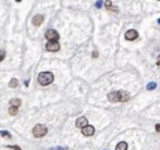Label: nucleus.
Here are the masks:
<instances>
[{
	"mask_svg": "<svg viewBox=\"0 0 160 150\" xmlns=\"http://www.w3.org/2000/svg\"><path fill=\"white\" fill-rule=\"evenodd\" d=\"M107 98L111 102H126L130 98V95L125 91H114L108 93Z\"/></svg>",
	"mask_w": 160,
	"mask_h": 150,
	"instance_id": "nucleus-1",
	"label": "nucleus"
},
{
	"mask_svg": "<svg viewBox=\"0 0 160 150\" xmlns=\"http://www.w3.org/2000/svg\"><path fill=\"white\" fill-rule=\"evenodd\" d=\"M54 79V76L52 72H42L39 73L38 76V82L42 85V86H48L53 82Z\"/></svg>",
	"mask_w": 160,
	"mask_h": 150,
	"instance_id": "nucleus-2",
	"label": "nucleus"
},
{
	"mask_svg": "<svg viewBox=\"0 0 160 150\" xmlns=\"http://www.w3.org/2000/svg\"><path fill=\"white\" fill-rule=\"evenodd\" d=\"M47 133H48V130H47V127L44 126V125H36L33 127V135H34V138H43V136H46L47 135Z\"/></svg>",
	"mask_w": 160,
	"mask_h": 150,
	"instance_id": "nucleus-3",
	"label": "nucleus"
},
{
	"mask_svg": "<svg viewBox=\"0 0 160 150\" xmlns=\"http://www.w3.org/2000/svg\"><path fill=\"white\" fill-rule=\"evenodd\" d=\"M46 38L49 42H57V40L59 39V34L54 29H48L46 32Z\"/></svg>",
	"mask_w": 160,
	"mask_h": 150,
	"instance_id": "nucleus-4",
	"label": "nucleus"
},
{
	"mask_svg": "<svg viewBox=\"0 0 160 150\" xmlns=\"http://www.w3.org/2000/svg\"><path fill=\"white\" fill-rule=\"evenodd\" d=\"M125 38H126L127 40H135L139 38V33H137L135 29H130L125 33Z\"/></svg>",
	"mask_w": 160,
	"mask_h": 150,
	"instance_id": "nucleus-5",
	"label": "nucleus"
},
{
	"mask_svg": "<svg viewBox=\"0 0 160 150\" xmlns=\"http://www.w3.org/2000/svg\"><path fill=\"white\" fill-rule=\"evenodd\" d=\"M46 48L48 52H57V50H59V44L58 42H49Z\"/></svg>",
	"mask_w": 160,
	"mask_h": 150,
	"instance_id": "nucleus-6",
	"label": "nucleus"
},
{
	"mask_svg": "<svg viewBox=\"0 0 160 150\" xmlns=\"http://www.w3.org/2000/svg\"><path fill=\"white\" fill-rule=\"evenodd\" d=\"M82 134L85 136H92L95 134V127L92 125H87L86 127H83L82 129Z\"/></svg>",
	"mask_w": 160,
	"mask_h": 150,
	"instance_id": "nucleus-7",
	"label": "nucleus"
},
{
	"mask_svg": "<svg viewBox=\"0 0 160 150\" xmlns=\"http://www.w3.org/2000/svg\"><path fill=\"white\" fill-rule=\"evenodd\" d=\"M88 125V120L86 119L85 116H82V117H79V119L76 121V126L79 127V129H83V127H86Z\"/></svg>",
	"mask_w": 160,
	"mask_h": 150,
	"instance_id": "nucleus-8",
	"label": "nucleus"
},
{
	"mask_svg": "<svg viewBox=\"0 0 160 150\" xmlns=\"http://www.w3.org/2000/svg\"><path fill=\"white\" fill-rule=\"evenodd\" d=\"M43 20H44V17H43V15H40V14L34 15V17H33V24L36 25V27H39V25L43 23Z\"/></svg>",
	"mask_w": 160,
	"mask_h": 150,
	"instance_id": "nucleus-9",
	"label": "nucleus"
},
{
	"mask_svg": "<svg viewBox=\"0 0 160 150\" xmlns=\"http://www.w3.org/2000/svg\"><path fill=\"white\" fill-rule=\"evenodd\" d=\"M105 6H106V9H108V10H111V11H117V8L116 6H112L110 0H106V1H105Z\"/></svg>",
	"mask_w": 160,
	"mask_h": 150,
	"instance_id": "nucleus-10",
	"label": "nucleus"
},
{
	"mask_svg": "<svg viewBox=\"0 0 160 150\" xmlns=\"http://www.w3.org/2000/svg\"><path fill=\"white\" fill-rule=\"evenodd\" d=\"M116 150H127V143L126 141H120L116 145Z\"/></svg>",
	"mask_w": 160,
	"mask_h": 150,
	"instance_id": "nucleus-11",
	"label": "nucleus"
},
{
	"mask_svg": "<svg viewBox=\"0 0 160 150\" xmlns=\"http://www.w3.org/2000/svg\"><path fill=\"white\" fill-rule=\"evenodd\" d=\"M10 105L11 106H15V107H19L22 105V100H19V98H13V100H10Z\"/></svg>",
	"mask_w": 160,
	"mask_h": 150,
	"instance_id": "nucleus-12",
	"label": "nucleus"
},
{
	"mask_svg": "<svg viewBox=\"0 0 160 150\" xmlns=\"http://www.w3.org/2000/svg\"><path fill=\"white\" fill-rule=\"evenodd\" d=\"M9 87H11V88L18 87V79L17 78H11L10 82H9Z\"/></svg>",
	"mask_w": 160,
	"mask_h": 150,
	"instance_id": "nucleus-13",
	"label": "nucleus"
},
{
	"mask_svg": "<svg viewBox=\"0 0 160 150\" xmlns=\"http://www.w3.org/2000/svg\"><path fill=\"white\" fill-rule=\"evenodd\" d=\"M9 114H10L11 116H15V115L18 114V107H15V106H10V108H9Z\"/></svg>",
	"mask_w": 160,
	"mask_h": 150,
	"instance_id": "nucleus-14",
	"label": "nucleus"
},
{
	"mask_svg": "<svg viewBox=\"0 0 160 150\" xmlns=\"http://www.w3.org/2000/svg\"><path fill=\"white\" fill-rule=\"evenodd\" d=\"M155 88H156V83H155V82H150V83L146 86V90H150V91L155 90Z\"/></svg>",
	"mask_w": 160,
	"mask_h": 150,
	"instance_id": "nucleus-15",
	"label": "nucleus"
},
{
	"mask_svg": "<svg viewBox=\"0 0 160 150\" xmlns=\"http://www.w3.org/2000/svg\"><path fill=\"white\" fill-rule=\"evenodd\" d=\"M6 148H9V149H14V150H22L19 146H15V145H6Z\"/></svg>",
	"mask_w": 160,
	"mask_h": 150,
	"instance_id": "nucleus-16",
	"label": "nucleus"
},
{
	"mask_svg": "<svg viewBox=\"0 0 160 150\" xmlns=\"http://www.w3.org/2000/svg\"><path fill=\"white\" fill-rule=\"evenodd\" d=\"M1 136H6V138H11V135L8 131H1Z\"/></svg>",
	"mask_w": 160,
	"mask_h": 150,
	"instance_id": "nucleus-17",
	"label": "nucleus"
},
{
	"mask_svg": "<svg viewBox=\"0 0 160 150\" xmlns=\"http://www.w3.org/2000/svg\"><path fill=\"white\" fill-rule=\"evenodd\" d=\"M102 6V0H98L97 3H96V8H101Z\"/></svg>",
	"mask_w": 160,
	"mask_h": 150,
	"instance_id": "nucleus-18",
	"label": "nucleus"
},
{
	"mask_svg": "<svg viewBox=\"0 0 160 150\" xmlns=\"http://www.w3.org/2000/svg\"><path fill=\"white\" fill-rule=\"evenodd\" d=\"M50 150H68L67 148H59V146H57V148H52Z\"/></svg>",
	"mask_w": 160,
	"mask_h": 150,
	"instance_id": "nucleus-19",
	"label": "nucleus"
},
{
	"mask_svg": "<svg viewBox=\"0 0 160 150\" xmlns=\"http://www.w3.org/2000/svg\"><path fill=\"white\" fill-rule=\"evenodd\" d=\"M155 130L160 133V124H156V125H155Z\"/></svg>",
	"mask_w": 160,
	"mask_h": 150,
	"instance_id": "nucleus-20",
	"label": "nucleus"
},
{
	"mask_svg": "<svg viewBox=\"0 0 160 150\" xmlns=\"http://www.w3.org/2000/svg\"><path fill=\"white\" fill-rule=\"evenodd\" d=\"M4 59V50H1V61Z\"/></svg>",
	"mask_w": 160,
	"mask_h": 150,
	"instance_id": "nucleus-21",
	"label": "nucleus"
},
{
	"mask_svg": "<svg viewBox=\"0 0 160 150\" xmlns=\"http://www.w3.org/2000/svg\"><path fill=\"white\" fill-rule=\"evenodd\" d=\"M158 66H160V56L158 57Z\"/></svg>",
	"mask_w": 160,
	"mask_h": 150,
	"instance_id": "nucleus-22",
	"label": "nucleus"
},
{
	"mask_svg": "<svg viewBox=\"0 0 160 150\" xmlns=\"http://www.w3.org/2000/svg\"><path fill=\"white\" fill-rule=\"evenodd\" d=\"M158 23H159V24H160V18H159V20H158Z\"/></svg>",
	"mask_w": 160,
	"mask_h": 150,
	"instance_id": "nucleus-23",
	"label": "nucleus"
},
{
	"mask_svg": "<svg viewBox=\"0 0 160 150\" xmlns=\"http://www.w3.org/2000/svg\"><path fill=\"white\" fill-rule=\"evenodd\" d=\"M17 1H18V3H20V1H22V0H17Z\"/></svg>",
	"mask_w": 160,
	"mask_h": 150,
	"instance_id": "nucleus-24",
	"label": "nucleus"
}]
</instances>
